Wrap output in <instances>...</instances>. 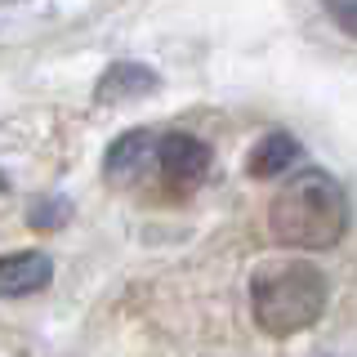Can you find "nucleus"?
Segmentation results:
<instances>
[{"instance_id":"9","label":"nucleus","mask_w":357,"mask_h":357,"mask_svg":"<svg viewBox=\"0 0 357 357\" xmlns=\"http://www.w3.org/2000/svg\"><path fill=\"white\" fill-rule=\"evenodd\" d=\"M67 215V206H54V201H45V206H36V215H31V223L36 228H59Z\"/></svg>"},{"instance_id":"6","label":"nucleus","mask_w":357,"mask_h":357,"mask_svg":"<svg viewBox=\"0 0 357 357\" xmlns=\"http://www.w3.org/2000/svg\"><path fill=\"white\" fill-rule=\"evenodd\" d=\"M152 152H156V134L152 130L121 134V139L112 143V152H107V178H134V174H143V165L152 161Z\"/></svg>"},{"instance_id":"8","label":"nucleus","mask_w":357,"mask_h":357,"mask_svg":"<svg viewBox=\"0 0 357 357\" xmlns=\"http://www.w3.org/2000/svg\"><path fill=\"white\" fill-rule=\"evenodd\" d=\"M321 9L331 14V22L340 31H349V36L357 40V0H321Z\"/></svg>"},{"instance_id":"5","label":"nucleus","mask_w":357,"mask_h":357,"mask_svg":"<svg viewBox=\"0 0 357 357\" xmlns=\"http://www.w3.org/2000/svg\"><path fill=\"white\" fill-rule=\"evenodd\" d=\"M295 161H299V143H295V134L273 130V134H264V139L255 143L250 165H245V170H250L255 178H282Z\"/></svg>"},{"instance_id":"3","label":"nucleus","mask_w":357,"mask_h":357,"mask_svg":"<svg viewBox=\"0 0 357 357\" xmlns=\"http://www.w3.org/2000/svg\"><path fill=\"white\" fill-rule=\"evenodd\" d=\"M152 161H156V170H161L165 183L188 188V183H197V178L210 170V148L197 139V134L170 130V134H161V139H156Z\"/></svg>"},{"instance_id":"2","label":"nucleus","mask_w":357,"mask_h":357,"mask_svg":"<svg viewBox=\"0 0 357 357\" xmlns=\"http://www.w3.org/2000/svg\"><path fill=\"white\" fill-rule=\"evenodd\" d=\"M331 286L321 277V268H312L308 259H273L264 268H255L250 277V312L255 326L264 335H299L308 326H317L326 312Z\"/></svg>"},{"instance_id":"7","label":"nucleus","mask_w":357,"mask_h":357,"mask_svg":"<svg viewBox=\"0 0 357 357\" xmlns=\"http://www.w3.org/2000/svg\"><path fill=\"white\" fill-rule=\"evenodd\" d=\"M152 89H156L152 67L116 63V67H107V76L98 81V98H103V103H116V98H139V94H152Z\"/></svg>"},{"instance_id":"4","label":"nucleus","mask_w":357,"mask_h":357,"mask_svg":"<svg viewBox=\"0 0 357 357\" xmlns=\"http://www.w3.org/2000/svg\"><path fill=\"white\" fill-rule=\"evenodd\" d=\"M54 277V259L40 250H14L0 259V295L5 299H22V295H36V290L50 286Z\"/></svg>"},{"instance_id":"1","label":"nucleus","mask_w":357,"mask_h":357,"mask_svg":"<svg viewBox=\"0 0 357 357\" xmlns=\"http://www.w3.org/2000/svg\"><path fill=\"white\" fill-rule=\"evenodd\" d=\"M349 228V197L326 170H304L277 188L268 206V232L286 250H331Z\"/></svg>"}]
</instances>
